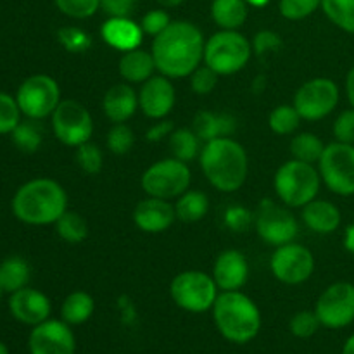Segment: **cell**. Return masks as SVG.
<instances>
[{"label":"cell","instance_id":"6da1fadb","mask_svg":"<svg viewBox=\"0 0 354 354\" xmlns=\"http://www.w3.org/2000/svg\"><path fill=\"white\" fill-rule=\"evenodd\" d=\"M206 40L190 21H171L162 33L152 40L151 54L156 69L171 80L189 78L204 62Z\"/></svg>","mask_w":354,"mask_h":354},{"label":"cell","instance_id":"7a4b0ae2","mask_svg":"<svg viewBox=\"0 0 354 354\" xmlns=\"http://www.w3.org/2000/svg\"><path fill=\"white\" fill-rule=\"evenodd\" d=\"M12 214L31 227L55 225L68 211V194L52 178H33L23 183L12 197Z\"/></svg>","mask_w":354,"mask_h":354},{"label":"cell","instance_id":"3957f363","mask_svg":"<svg viewBox=\"0 0 354 354\" xmlns=\"http://www.w3.org/2000/svg\"><path fill=\"white\" fill-rule=\"evenodd\" d=\"M201 169L207 182L225 194L235 192L248 180L249 158L245 149L232 137L214 138L203 145Z\"/></svg>","mask_w":354,"mask_h":354},{"label":"cell","instance_id":"277c9868","mask_svg":"<svg viewBox=\"0 0 354 354\" xmlns=\"http://www.w3.org/2000/svg\"><path fill=\"white\" fill-rule=\"evenodd\" d=\"M213 320L223 339L234 344H248L261 330L258 304L241 290L218 294L213 304Z\"/></svg>","mask_w":354,"mask_h":354},{"label":"cell","instance_id":"5b68a950","mask_svg":"<svg viewBox=\"0 0 354 354\" xmlns=\"http://www.w3.org/2000/svg\"><path fill=\"white\" fill-rule=\"evenodd\" d=\"M320 183V171L315 168V165L297 159L283 162L273 178L277 197L287 207H304L308 203L317 199Z\"/></svg>","mask_w":354,"mask_h":354},{"label":"cell","instance_id":"8992f818","mask_svg":"<svg viewBox=\"0 0 354 354\" xmlns=\"http://www.w3.org/2000/svg\"><path fill=\"white\" fill-rule=\"evenodd\" d=\"M251 55V41L239 33V30H220L206 40L204 64L220 76H228L242 71Z\"/></svg>","mask_w":354,"mask_h":354},{"label":"cell","instance_id":"52a82bcc","mask_svg":"<svg viewBox=\"0 0 354 354\" xmlns=\"http://www.w3.org/2000/svg\"><path fill=\"white\" fill-rule=\"evenodd\" d=\"M220 289L213 277L201 270H187L178 273L169 283L173 303L189 313H206L213 310Z\"/></svg>","mask_w":354,"mask_h":354},{"label":"cell","instance_id":"ba28073f","mask_svg":"<svg viewBox=\"0 0 354 354\" xmlns=\"http://www.w3.org/2000/svg\"><path fill=\"white\" fill-rule=\"evenodd\" d=\"M192 173L187 162L176 158L161 159L144 171L140 185L149 197L158 199H178L190 189Z\"/></svg>","mask_w":354,"mask_h":354},{"label":"cell","instance_id":"9c48e42d","mask_svg":"<svg viewBox=\"0 0 354 354\" xmlns=\"http://www.w3.org/2000/svg\"><path fill=\"white\" fill-rule=\"evenodd\" d=\"M322 182L330 192L341 197L354 196V145L332 142L318 161Z\"/></svg>","mask_w":354,"mask_h":354},{"label":"cell","instance_id":"30bf717a","mask_svg":"<svg viewBox=\"0 0 354 354\" xmlns=\"http://www.w3.org/2000/svg\"><path fill=\"white\" fill-rule=\"evenodd\" d=\"M16 100L21 114H24L28 120H44L52 116L61 102V88L59 83L48 75L28 76L17 88Z\"/></svg>","mask_w":354,"mask_h":354},{"label":"cell","instance_id":"8fae6325","mask_svg":"<svg viewBox=\"0 0 354 354\" xmlns=\"http://www.w3.org/2000/svg\"><path fill=\"white\" fill-rule=\"evenodd\" d=\"M254 228L263 242L279 248L294 242L299 232V223L286 204L282 206L273 199H263L254 213Z\"/></svg>","mask_w":354,"mask_h":354},{"label":"cell","instance_id":"7c38bea8","mask_svg":"<svg viewBox=\"0 0 354 354\" xmlns=\"http://www.w3.org/2000/svg\"><path fill=\"white\" fill-rule=\"evenodd\" d=\"M55 138L68 147H80L90 142L93 135V120L90 111L78 100H61L50 116Z\"/></svg>","mask_w":354,"mask_h":354},{"label":"cell","instance_id":"4fadbf2b","mask_svg":"<svg viewBox=\"0 0 354 354\" xmlns=\"http://www.w3.org/2000/svg\"><path fill=\"white\" fill-rule=\"evenodd\" d=\"M341 92L334 80L313 78L297 88L294 104L299 116L306 121H320L337 107Z\"/></svg>","mask_w":354,"mask_h":354},{"label":"cell","instance_id":"5bb4252c","mask_svg":"<svg viewBox=\"0 0 354 354\" xmlns=\"http://www.w3.org/2000/svg\"><path fill=\"white\" fill-rule=\"evenodd\" d=\"M270 268L279 282L286 286H299L313 275L315 256L304 245L289 242L275 248L270 259Z\"/></svg>","mask_w":354,"mask_h":354},{"label":"cell","instance_id":"9a60e30c","mask_svg":"<svg viewBox=\"0 0 354 354\" xmlns=\"http://www.w3.org/2000/svg\"><path fill=\"white\" fill-rule=\"evenodd\" d=\"M322 327L344 328L354 322V283L335 282L320 294L315 306Z\"/></svg>","mask_w":354,"mask_h":354},{"label":"cell","instance_id":"2e32d148","mask_svg":"<svg viewBox=\"0 0 354 354\" xmlns=\"http://www.w3.org/2000/svg\"><path fill=\"white\" fill-rule=\"evenodd\" d=\"M28 349L30 354H75L76 341L71 325L52 318L41 322L31 330Z\"/></svg>","mask_w":354,"mask_h":354},{"label":"cell","instance_id":"e0dca14e","mask_svg":"<svg viewBox=\"0 0 354 354\" xmlns=\"http://www.w3.org/2000/svg\"><path fill=\"white\" fill-rule=\"evenodd\" d=\"M175 102V86L168 76L154 75L142 83L138 92V109L151 120H165L173 111Z\"/></svg>","mask_w":354,"mask_h":354},{"label":"cell","instance_id":"ac0fdd59","mask_svg":"<svg viewBox=\"0 0 354 354\" xmlns=\"http://www.w3.org/2000/svg\"><path fill=\"white\" fill-rule=\"evenodd\" d=\"M9 311L19 324L28 327H37L41 322L48 320L52 313L50 299L33 287H23L10 294Z\"/></svg>","mask_w":354,"mask_h":354},{"label":"cell","instance_id":"d6986e66","mask_svg":"<svg viewBox=\"0 0 354 354\" xmlns=\"http://www.w3.org/2000/svg\"><path fill=\"white\" fill-rule=\"evenodd\" d=\"M211 277L216 282L220 292L241 290L249 279L248 259L237 249H227L214 259Z\"/></svg>","mask_w":354,"mask_h":354},{"label":"cell","instance_id":"ffe728a7","mask_svg":"<svg viewBox=\"0 0 354 354\" xmlns=\"http://www.w3.org/2000/svg\"><path fill=\"white\" fill-rule=\"evenodd\" d=\"M176 220L175 204L166 199L149 197L140 201L133 211V221L145 234H161L166 232Z\"/></svg>","mask_w":354,"mask_h":354},{"label":"cell","instance_id":"44dd1931","mask_svg":"<svg viewBox=\"0 0 354 354\" xmlns=\"http://www.w3.org/2000/svg\"><path fill=\"white\" fill-rule=\"evenodd\" d=\"M100 37L109 47L120 52H128L140 47L144 31L140 24L130 17H109L100 28Z\"/></svg>","mask_w":354,"mask_h":354},{"label":"cell","instance_id":"7402d4cb","mask_svg":"<svg viewBox=\"0 0 354 354\" xmlns=\"http://www.w3.org/2000/svg\"><path fill=\"white\" fill-rule=\"evenodd\" d=\"M138 109V93L130 83L111 86L102 99V111L113 123H127Z\"/></svg>","mask_w":354,"mask_h":354},{"label":"cell","instance_id":"603a6c76","mask_svg":"<svg viewBox=\"0 0 354 354\" xmlns=\"http://www.w3.org/2000/svg\"><path fill=\"white\" fill-rule=\"evenodd\" d=\"M303 221L311 232L318 235L334 234L341 227L342 214L335 204L328 201L313 199L303 207Z\"/></svg>","mask_w":354,"mask_h":354},{"label":"cell","instance_id":"cb8c5ba5","mask_svg":"<svg viewBox=\"0 0 354 354\" xmlns=\"http://www.w3.org/2000/svg\"><path fill=\"white\" fill-rule=\"evenodd\" d=\"M235 128H237L235 118L228 113L199 111L192 121V130L203 140V144L214 140V138L230 137Z\"/></svg>","mask_w":354,"mask_h":354},{"label":"cell","instance_id":"d4e9b609","mask_svg":"<svg viewBox=\"0 0 354 354\" xmlns=\"http://www.w3.org/2000/svg\"><path fill=\"white\" fill-rule=\"evenodd\" d=\"M156 62L151 52L144 48H133V50L123 52L120 59V75L130 85H142L151 76H154Z\"/></svg>","mask_w":354,"mask_h":354},{"label":"cell","instance_id":"484cf974","mask_svg":"<svg viewBox=\"0 0 354 354\" xmlns=\"http://www.w3.org/2000/svg\"><path fill=\"white\" fill-rule=\"evenodd\" d=\"M249 6L245 0H213L211 17L220 30H239L245 23Z\"/></svg>","mask_w":354,"mask_h":354},{"label":"cell","instance_id":"4316f807","mask_svg":"<svg viewBox=\"0 0 354 354\" xmlns=\"http://www.w3.org/2000/svg\"><path fill=\"white\" fill-rule=\"evenodd\" d=\"M95 311V301L88 292L75 290L61 304V320L68 325H82L92 318Z\"/></svg>","mask_w":354,"mask_h":354},{"label":"cell","instance_id":"83f0119b","mask_svg":"<svg viewBox=\"0 0 354 354\" xmlns=\"http://www.w3.org/2000/svg\"><path fill=\"white\" fill-rule=\"evenodd\" d=\"M30 277V265L19 256H12L0 263V289L2 292L12 294L23 287H28Z\"/></svg>","mask_w":354,"mask_h":354},{"label":"cell","instance_id":"f1b7e54d","mask_svg":"<svg viewBox=\"0 0 354 354\" xmlns=\"http://www.w3.org/2000/svg\"><path fill=\"white\" fill-rule=\"evenodd\" d=\"M176 220L183 223H197L209 211V199L201 190H187L175 203Z\"/></svg>","mask_w":354,"mask_h":354},{"label":"cell","instance_id":"f546056e","mask_svg":"<svg viewBox=\"0 0 354 354\" xmlns=\"http://www.w3.org/2000/svg\"><path fill=\"white\" fill-rule=\"evenodd\" d=\"M168 142L173 158L180 159L183 162H190L192 159L199 158L204 145L203 140L197 137L192 128H178V130H173Z\"/></svg>","mask_w":354,"mask_h":354},{"label":"cell","instance_id":"4dcf8cb0","mask_svg":"<svg viewBox=\"0 0 354 354\" xmlns=\"http://www.w3.org/2000/svg\"><path fill=\"white\" fill-rule=\"evenodd\" d=\"M324 151V142H322L317 135L310 133V131L297 133L296 137L290 140V154H292V159H297V161L310 162V165H315V162H317L318 165Z\"/></svg>","mask_w":354,"mask_h":354},{"label":"cell","instance_id":"1f68e13d","mask_svg":"<svg viewBox=\"0 0 354 354\" xmlns=\"http://www.w3.org/2000/svg\"><path fill=\"white\" fill-rule=\"evenodd\" d=\"M55 232L68 244H80L88 237V225L82 214L75 213V211H66L55 221Z\"/></svg>","mask_w":354,"mask_h":354},{"label":"cell","instance_id":"d6a6232c","mask_svg":"<svg viewBox=\"0 0 354 354\" xmlns=\"http://www.w3.org/2000/svg\"><path fill=\"white\" fill-rule=\"evenodd\" d=\"M320 7L335 26L354 35V0H322Z\"/></svg>","mask_w":354,"mask_h":354},{"label":"cell","instance_id":"836d02e7","mask_svg":"<svg viewBox=\"0 0 354 354\" xmlns=\"http://www.w3.org/2000/svg\"><path fill=\"white\" fill-rule=\"evenodd\" d=\"M303 118L299 116L297 109L289 104H282V106H277L275 109L270 113L268 116V127L270 130L275 135H290L299 128Z\"/></svg>","mask_w":354,"mask_h":354},{"label":"cell","instance_id":"e575fe53","mask_svg":"<svg viewBox=\"0 0 354 354\" xmlns=\"http://www.w3.org/2000/svg\"><path fill=\"white\" fill-rule=\"evenodd\" d=\"M10 137H12L14 145H16L21 152H26V154L37 152L38 149H40L41 140H44L40 128L33 123V120L17 124V127L14 128L12 133H10Z\"/></svg>","mask_w":354,"mask_h":354},{"label":"cell","instance_id":"d590c367","mask_svg":"<svg viewBox=\"0 0 354 354\" xmlns=\"http://www.w3.org/2000/svg\"><path fill=\"white\" fill-rule=\"evenodd\" d=\"M59 44L71 54H85L92 47V37L78 26H64L57 31Z\"/></svg>","mask_w":354,"mask_h":354},{"label":"cell","instance_id":"8d00e7d4","mask_svg":"<svg viewBox=\"0 0 354 354\" xmlns=\"http://www.w3.org/2000/svg\"><path fill=\"white\" fill-rule=\"evenodd\" d=\"M107 149L116 156H124L133 149L135 135L127 123H113V128L107 131Z\"/></svg>","mask_w":354,"mask_h":354},{"label":"cell","instance_id":"74e56055","mask_svg":"<svg viewBox=\"0 0 354 354\" xmlns=\"http://www.w3.org/2000/svg\"><path fill=\"white\" fill-rule=\"evenodd\" d=\"M21 123V109L16 97L0 92V135H10Z\"/></svg>","mask_w":354,"mask_h":354},{"label":"cell","instance_id":"f35d334b","mask_svg":"<svg viewBox=\"0 0 354 354\" xmlns=\"http://www.w3.org/2000/svg\"><path fill=\"white\" fill-rule=\"evenodd\" d=\"M76 162L88 175H97L104 166V154L99 145L86 142L76 147Z\"/></svg>","mask_w":354,"mask_h":354},{"label":"cell","instance_id":"ab89813d","mask_svg":"<svg viewBox=\"0 0 354 354\" xmlns=\"http://www.w3.org/2000/svg\"><path fill=\"white\" fill-rule=\"evenodd\" d=\"M55 7L73 19H88L100 9V0H54Z\"/></svg>","mask_w":354,"mask_h":354},{"label":"cell","instance_id":"60d3db41","mask_svg":"<svg viewBox=\"0 0 354 354\" xmlns=\"http://www.w3.org/2000/svg\"><path fill=\"white\" fill-rule=\"evenodd\" d=\"M320 320H318L317 313L315 311H297L289 322V328L292 332L294 337L297 339H310L320 328Z\"/></svg>","mask_w":354,"mask_h":354},{"label":"cell","instance_id":"b9f144b4","mask_svg":"<svg viewBox=\"0 0 354 354\" xmlns=\"http://www.w3.org/2000/svg\"><path fill=\"white\" fill-rule=\"evenodd\" d=\"M322 6V0H280L279 10L286 19L301 21L315 12Z\"/></svg>","mask_w":354,"mask_h":354},{"label":"cell","instance_id":"7bdbcfd3","mask_svg":"<svg viewBox=\"0 0 354 354\" xmlns=\"http://www.w3.org/2000/svg\"><path fill=\"white\" fill-rule=\"evenodd\" d=\"M190 78V88L194 90V93L197 95H209L214 88H216V83L220 75L216 71L209 68L206 64H201L192 75L189 76Z\"/></svg>","mask_w":354,"mask_h":354},{"label":"cell","instance_id":"ee69618b","mask_svg":"<svg viewBox=\"0 0 354 354\" xmlns=\"http://www.w3.org/2000/svg\"><path fill=\"white\" fill-rule=\"evenodd\" d=\"M252 52L259 57H265V55L273 54V52H279L282 48L283 41L280 38L279 33L272 30H261L254 35L252 38Z\"/></svg>","mask_w":354,"mask_h":354},{"label":"cell","instance_id":"f6af8a7d","mask_svg":"<svg viewBox=\"0 0 354 354\" xmlns=\"http://www.w3.org/2000/svg\"><path fill=\"white\" fill-rule=\"evenodd\" d=\"M252 223H254V213L248 211L244 206H232L225 211V225H227L232 232L242 234V232L248 230Z\"/></svg>","mask_w":354,"mask_h":354},{"label":"cell","instance_id":"bcb514c9","mask_svg":"<svg viewBox=\"0 0 354 354\" xmlns=\"http://www.w3.org/2000/svg\"><path fill=\"white\" fill-rule=\"evenodd\" d=\"M169 23H171V19H169V14L166 10L154 9L144 14V17L140 21V28L144 31V35L158 37L159 33H162L169 26Z\"/></svg>","mask_w":354,"mask_h":354},{"label":"cell","instance_id":"7dc6e473","mask_svg":"<svg viewBox=\"0 0 354 354\" xmlns=\"http://www.w3.org/2000/svg\"><path fill=\"white\" fill-rule=\"evenodd\" d=\"M334 137L342 144L354 145V109L342 111L334 121Z\"/></svg>","mask_w":354,"mask_h":354},{"label":"cell","instance_id":"c3c4849f","mask_svg":"<svg viewBox=\"0 0 354 354\" xmlns=\"http://www.w3.org/2000/svg\"><path fill=\"white\" fill-rule=\"evenodd\" d=\"M137 0H100V9L109 17H130Z\"/></svg>","mask_w":354,"mask_h":354},{"label":"cell","instance_id":"681fc988","mask_svg":"<svg viewBox=\"0 0 354 354\" xmlns=\"http://www.w3.org/2000/svg\"><path fill=\"white\" fill-rule=\"evenodd\" d=\"M173 130H175V124L165 118V120H159L158 123L152 124V127L149 128L147 133H145V138H147L149 142H161L165 140V138H169Z\"/></svg>","mask_w":354,"mask_h":354},{"label":"cell","instance_id":"f907efd6","mask_svg":"<svg viewBox=\"0 0 354 354\" xmlns=\"http://www.w3.org/2000/svg\"><path fill=\"white\" fill-rule=\"evenodd\" d=\"M346 95H348L349 104L354 109V66L349 69L348 76H346Z\"/></svg>","mask_w":354,"mask_h":354},{"label":"cell","instance_id":"816d5d0a","mask_svg":"<svg viewBox=\"0 0 354 354\" xmlns=\"http://www.w3.org/2000/svg\"><path fill=\"white\" fill-rule=\"evenodd\" d=\"M342 244H344L346 251L354 254V223H351L348 228H346L344 239H342Z\"/></svg>","mask_w":354,"mask_h":354},{"label":"cell","instance_id":"f5cc1de1","mask_svg":"<svg viewBox=\"0 0 354 354\" xmlns=\"http://www.w3.org/2000/svg\"><path fill=\"white\" fill-rule=\"evenodd\" d=\"M156 2H158L161 7H165V9H171V7L182 6L185 0H156Z\"/></svg>","mask_w":354,"mask_h":354},{"label":"cell","instance_id":"db71d44e","mask_svg":"<svg viewBox=\"0 0 354 354\" xmlns=\"http://www.w3.org/2000/svg\"><path fill=\"white\" fill-rule=\"evenodd\" d=\"M342 354H354V334L346 341L344 348H342Z\"/></svg>","mask_w":354,"mask_h":354},{"label":"cell","instance_id":"11a10c76","mask_svg":"<svg viewBox=\"0 0 354 354\" xmlns=\"http://www.w3.org/2000/svg\"><path fill=\"white\" fill-rule=\"evenodd\" d=\"M245 2L251 7H266L270 3V0H245Z\"/></svg>","mask_w":354,"mask_h":354},{"label":"cell","instance_id":"9f6ffc18","mask_svg":"<svg viewBox=\"0 0 354 354\" xmlns=\"http://www.w3.org/2000/svg\"><path fill=\"white\" fill-rule=\"evenodd\" d=\"M0 354H9V348L2 341H0Z\"/></svg>","mask_w":354,"mask_h":354},{"label":"cell","instance_id":"6f0895ef","mask_svg":"<svg viewBox=\"0 0 354 354\" xmlns=\"http://www.w3.org/2000/svg\"><path fill=\"white\" fill-rule=\"evenodd\" d=\"M0 296H2V289H0Z\"/></svg>","mask_w":354,"mask_h":354}]
</instances>
